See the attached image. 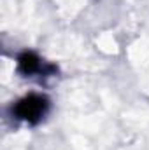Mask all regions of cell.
<instances>
[{
	"mask_svg": "<svg viewBox=\"0 0 149 150\" xmlns=\"http://www.w3.org/2000/svg\"><path fill=\"white\" fill-rule=\"evenodd\" d=\"M49 110V100L42 94H27L21 100H18L12 107V115L18 120L39 124L44 115Z\"/></svg>",
	"mask_w": 149,
	"mask_h": 150,
	"instance_id": "1",
	"label": "cell"
},
{
	"mask_svg": "<svg viewBox=\"0 0 149 150\" xmlns=\"http://www.w3.org/2000/svg\"><path fill=\"white\" fill-rule=\"evenodd\" d=\"M18 72L19 74H23L25 77H34L35 74H46V70H44V63L40 61V58H39L35 52H32V51H23L19 56H18Z\"/></svg>",
	"mask_w": 149,
	"mask_h": 150,
	"instance_id": "2",
	"label": "cell"
}]
</instances>
